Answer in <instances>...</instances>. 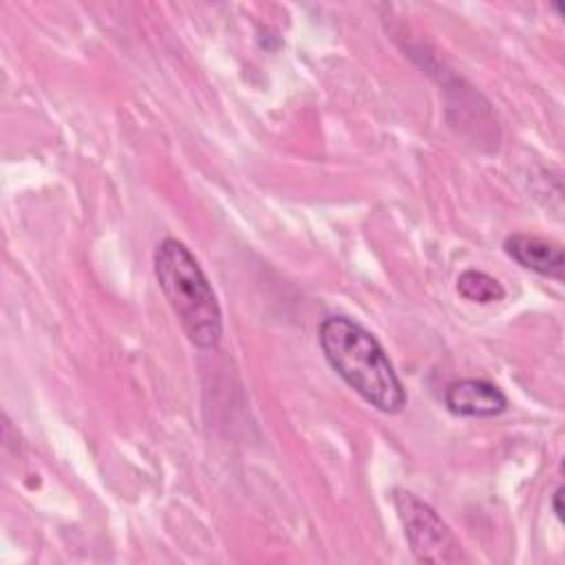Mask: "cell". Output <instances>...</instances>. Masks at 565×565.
I'll return each mask as SVG.
<instances>
[{"label": "cell", "mask_w": 565, "mask_h": 565, "mask_svg": "<svg viewBox=\"0 0 565 565\" xmlns=\"http://www.w3.org/2000/svg\"><path fill=\"white\" fill-rule=\"evenodd\" d=\"M320 349L331 369L373 408L395 415L406 406V391L382 344L347 316H329L318 327Z\"/></svg>", "instance_id": "cell-1"}, {"label": "cell", "mask_w": 565, "mask_h": 565, "mask_svg": "<svg viewBox=\"0 0 565 565\" xmlns=\"http://www.w3.org/2000/svg\"><path fill=\"white\" fill-rule=\"evenodd\" d=\"M152 263L157 282L188 340L199 349L216 347L223 335L221 305L192 252L177 238H163Z\"/></svg>", "instance_id": "cell-2"}, {"label": "cell", "mask_w": 565, "mask_h": 565, "mask_svg": "<svg viewBox=\"0 0 565 565\" xmlns=\"http://www.w3.org/2000/svg\"><path fill=\"white\" fill-rule=\"evenodd\" d=\"M393 505L404 525L411 552L422 563H457L463 561L461 545L441 516L417 494L393 490Z\"/></svg>", "instance_id": "cell-3"}, {"label": "cell", "mask_w": 565, "mask_h": 565, "mask_svg": "<svg viewBox=\"0 0 565 565\" xmlns=\"http://www.w3.org/2000/svg\"><path fill=\"white\" fill-rule=\"evenodd\" d=\"M444 404L452 415L459 417H494L508 408V397L488 380L466 377L448 384Z\"/></svg>", "instance_id": "cell-4"}, {"label": "cell", "mask_w": 565, "mask_h": 565, "mask_svg": "<svg viewBox=\"0 0 565 565\" xmlns=\"http://www.w3.org/2000/svg\"><path fill=\"white\" fill-rule=\"evenodd\" d=\"M503 249L521 267L539 276L552 278L556 282L563 280L565 258H563V247L558 243L534 236V234H510L503 241Z\"/></svg>", "instance_id": "cell-5"}, {"label": "cell", "mask_w": 565, "mask_h": 565, "mask_svg": "<svg viewBox=\"0 0 565 565\" xmlns=\"http://www.w3.org/2000/svg\"><path fill=\"white\" fill-rule=\"evenodd\" d=\"M457 291L461 298L479 305H490L505 296L503 285L494 276L479 269L461 271L457 278Z\"/></svg>", "instance_id": "cell-6"}, {"label": "cell", "mask_w": 565, "mask_h": 565, "mask_svg": "<svg viewBox=\"0 0 565 565\" xmlns=\"http://www.w3.org/2000/svg\"><path fill=\"white\" fill-rule=\"evenodd\" d=\"M561 497H563V488H556L552 494V508L556 512L558 519H563V505H561Z\"/></svg>", "instance_id": "cell-7"}]
</instances>
